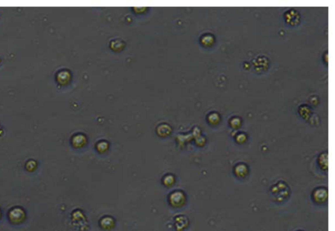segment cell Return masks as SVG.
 I'll use <instances>...</instances> for the list:
<instances>
[{"mask_svg":"<svg viewBox=\"0 0 335 231\" xmlns=\"http://www.w3.org/2000/svg\"><path fill=\"white\" fill-rule=\"evenodd\" d=\"M209 120L211 122V123H216L219 122V116L215 114V113H213L211 114L210 116H209Z\"/></svg>","mask_w":335,"mask_h":231,"instance_id":"4","label":"cell"},{"mask_svg":"<svg viewBox=\"0 0 335 231\" xmlns=\"http://www.w3.org/2000/svg\"><path fill=\"white\" fill-rule=\"evenodd\" d=\"M240 125V121L239 120L238 118H234L231 121V125L234 128H237L239 125Z\"/></svg>","mask_w":335,"mask_h":231,"instance_id":"5","label":"cell"},{"mask_svg":"<svg viewBox=\"0 0 335 231\" xmlns=\"http://www.w3.org/2000/svg\"><path fill=\"white\" fill-rule=\"evenodd\" d=\"M319 163L320 164V166L323 168V169H327L328 166V158L327 154H322L320 156L319 159Z\"/></svg>","mask_w":335,"mask_h":231,"instance_id":"3","label":"cell"},{"mask_svg":"<svg viewBox=\"0 0 335 231\" xmlns=\"http://www.w3.org/2000/svg\"><path fill=\"white\" fill-rule=\"evenodd\" d=\"M234 172L236 175L238 177H244L248 174V167L244 164H238V165L236 166Z\"/></svg>","mask_w":335,"mask_h":231,"instance_id":"2","label":"cell"},{"mask_svg":"<svg viewBox=\"0 0 335 231\" xmlns=\"http://www.w3.org/2000/svg\"><path fill=\"white\" fill-rule=\"evenodd\" d=\"M327 191L323 188H319L314 192V199L317 202H323L327 199Z\"/></svg>","mask_w":335,"mask_h":231,"instance_id":"1","label":"cell"}]
</instances>
